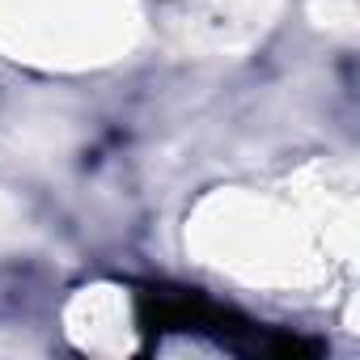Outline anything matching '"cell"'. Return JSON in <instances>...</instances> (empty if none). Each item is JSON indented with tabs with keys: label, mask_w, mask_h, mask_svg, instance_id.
I'll list each match as a JSON object with an SVG mask.
<instances>
[{
	"label": "cell",
	"mask_w": 360,
	"mask_h": 360,
	"mask_svg": "<svg viewBox=\"0 0 360 360\" xmlns=\"http://www.w3.org/2000/svg\"><path fill=\"white\" fill-rule=\"evenodd\" d=\"M136 314H140V330L144 335H169V330H187V335H208L229 352L242 356H318V343L280 335V330H263L250 318L208 301L195 288H140L136 297Z\"/></svg>",
	"instance_id": "1"
}]
</instances>
